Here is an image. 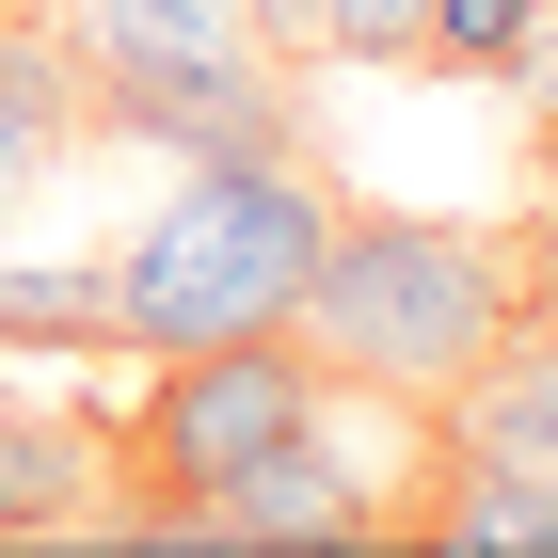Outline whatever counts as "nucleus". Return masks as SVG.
<instances>
[{"label": "nucleus", "mask_w": 558, "mask_h": 558, "mask_svg": "<svg viewBox=\"0 0 558 558\" xmlns=\"http://www.w3.org/2000/svg\"><path fill=\"white\" fill-rule=\"evenodd\" d=\"M319 415H336V367H319L303 336L160 351V384H144V399H129V430H112V478L144 495L129 526H208L223 495H240L271 447H303Z\"/></svg>", "instance_id": "7ed1b4c3"}, {"label": "nucleus", "mask_w": 558, "mask_h": 558, "mask_svg": "<svg viewBox=\"0 0 558 558\" xmlns=\"http://www.w3.org/2000/svg\"><path fill=\"white\" fill-rule=\"evenodd\" d=\"M240 16H256V48H271V64H303V48H319V0H240Z\"/></svg>", "instance_id": "4468645a"}, {"label": "nucleus", "mask_w": 558, "mask_h": 558, "mask_svg": "<svg viewBox=\"0 0 558 558\" xmlns=\"http://www.w3.org/2000/svg\"><path fill=\"white\" fill-rule=\"evenodd\" d=\"M96 129L160 144V160L192 175V160H288L303 112H288V64L240 48V64H175V81H96Z\"/></svg>", "instance_id": "20e7f679"}, {"label": "nucleus", "mask_w": 558, "mask_h": 558, "mask_svg": "<svg viewBox=\"0 0 558 558\" xmlns=\"http://www.w3.org/2000/svg\"><path fill=\"white\" fill-rule=\"evenodd\" d=\"M511 319H543V288L478 223H415V208H336V240H319V271L288 303V336L336 367V399H415V415Z\"/></svg>", "instance_id": "f257e3e1"}, {"label": "nucleus", "mask_w": 558, "mask_h": 558, "mask_svg": "<svg viewBox=\"0 0 558 558\" xmlns=\"http://www.w3.org/2000/svg\"><path fill=\"white\" fill-rule=\"evenodd\" d=\"M367 526H384V495H367V447H351V415H319L303 447H271V463L208 511V543H367Z\"/></svg>", "instance_id": "39448f33"}, {"label": "nucleus", "mask_w": 558, "mask_h": 558, "mask_svg": "<svg viewBox=\"0 0 558 558\" xmlns=\"http://www.w3.org/2000/svg\"><path fill=\"white\" fill-rule=\"evenodd\" d=\"M81 129H96V81H81V48L16 16V33H0V208H16V192H33V175L64 160Z\"/></svg>", "instance_id": "9d476101"}, {"label": "nucleus", "mask_w": 558, "mask_h": 558, "mask_svg": "<svg viewBox=\"0 0 558 558\" xmlns=\"http://www.w3.org/2000/svg\"><path fill=\"white\" fill-rule=\"evenodd\" d=\"M415 33H430V0H319V48L336 64H415Z\"/></svg>", "instance_id": "ddd939ff"}, {"label": "nucleus", "mask_w": 558, "mask_h": 558, "mask_svg": "<svg viewBox=\"0 0 558 558\" xmlns=\"http://www.w3.org/2000/svg\"><path fill=\"white\" fill-rule=\"evenodd\" d=\"M319 240H336V192L303 175V144H288V160H192L160 192V223L112 256V336H129V351L288 336Z\"/></svg>", "instance_id": "f03ea898"}, {"label": "nucleus", "mask_w": 558, "mask_h": 558, "mask_svg": "<svg viewBox=\"0 0 558 558\" xmlns=\"http://www.w3.org/2000/svg\"><path fill=\"white\" fill-rule=\"evenodd\" d=\"M112 511V447L48 399H0V543H81Z\"/></svg>", "instance_id": "0eeeda50"}, {"label": "nucleus", "mask_w": 558, "mask_h": 558, "mask_svg": "<svg viewBox=\"0 0 558 558\" xmlns=\"http://www.w3.org/2000/svg\"><path fill=\"white\" fill-rule=\"evenodd\" d=\"M16 16H33V0H0V33H16Z\"/></svg>", "instance_id": "2eb2a0df"}, {"label": "nucleus", "mask_w": 558, "mask_h": 558, "mask_svg": "<svg viewBox=\"0 0 558 558\" xmlns=\"http://www.w3.org/2000/svg\"><path fill=\"white\" fill-rule=\"evenodd\" d=\"M415 543H430V558H558V478L447 447V463H430V511H415Z\"/></svg>", "instance_id": "1a4fd4ad"}, {"label": "nucleus", "mask_w": 558, "mask_h": 558, "mask_svg": "<svg viewBox=\"0 0 558 558\" xmlns=\"http://www.w3.org/2000/svg\"><path fill=\"white\" fill-rule=\"evenodd\" d=\"M0 351H112V256L96 271H16L0 256Z\"/></svg>", "instance_id": "f8f14e48"}, {"label": "nucleus", "mask_w": 558, "mask_h": 558, "mask_svg": "<svg viewBox=\"0 0 558 558\" xmlns=\"http://www.w3.org/2000/svg\"><path fill=\"white\" fill-rule=\"evenodd\" d=\"M430 415H447V447H478V463L558 478V319H511V336L478 351V367L430 399Z\"/></svg>", "instance_id": "423d86ee"}, {"label": "nucleus", "mask_w": 558, "mask_h": 558, "mask_svg": "<svg viewBox=\"0 0 558 558\" xmlns=\"http://www.w3.org/2000/svg\"><path fill=\"white\" fill-rule=\"evenodd\" d=\"M415 64H430V81H511V96H558V0H430Z\"/></svg>", "instance_id": "9b49d317"}, {"label": "nucleus", "mask_w": 558, "mask_h": 558, "mask_svg": "<svg viewBox=\"0 0 558 558\" xmlns=\"http://www.w3.org/2000/svg\"><path fill=\"white\" fill-rule=\"evenodd\" d=\"M64 48L81 81H175V64H240L256 16L240 0H64Z\"/></svg>", "instance_id": "6e6552de"}]
</instances>
